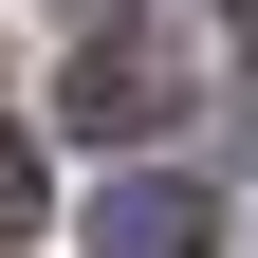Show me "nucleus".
Instances as JSON below:
<instances>
[{
    "instance_id": "nucleus-1",
    "label": "nucleus",
    "mask_w": 258,
    "mask_h": 258,
    "mask_svg": "<svg viewBox=\"0 0 258 258\" xmlns=\"http://www.w3.org/2000/svg\"><path fill=\"white\" fill-rule=\"evenodd\" d=\"M166 111H184V92H166V55H148V37H92L74 74H55V129H74V148H148Z\"/></svg>"
},
{
    "instance_id": "nucleus-2",
    "label": "nucleus",
    "mask_w": 258,
    "mask_h": 258,
    "mask_svg": "<svg viewBox=\"0 0 258 258\" xmlns=\"http://www.w3.org/2000/svg\"><path fill=\"white\" fill-rule=\"evenodd\" d=\"M203 240H221V203H203V184H166V166H129L111 203H92V240H74V258H203Z\"/></svg>"
},
{
    "instance_id": "nucleus-3",
    "label": "nucleus",
    "mask_w": 258,
    "mask_h": 258,
    "mask_svg": "<svg viewBox=\"0 0 258 258\" xmlns=\"http://www.w3.org/2000/svg\"><path fill=\"white\" fill-rule=\"evenodd\" d=\"M19 221H37V148L0 129V240H19Z\"/></svg>"
},
{
    "instance_id": "nucleus-4",
    "label": "nucleus",
    "mask_w": 258,
    "mask_h": 258,
    "mask_svg": "<svg viewBox=\"0 0 258 258\" xmlns=\"http://www.w3.org/2000/svg\"><path fill=\"white\" fill-rule=\"evenodd\" d=\"M240 92H258V0H240Z\"/></svg>"
}]
</instances>
